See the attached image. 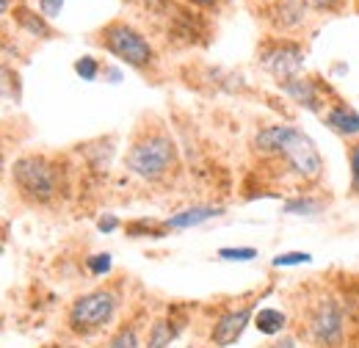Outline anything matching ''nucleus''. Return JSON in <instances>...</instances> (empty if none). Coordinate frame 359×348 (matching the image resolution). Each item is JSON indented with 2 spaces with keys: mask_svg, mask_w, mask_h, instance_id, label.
<instances>
[{
  "mask_svg": "<svg viewBox=\"0 0 359 348\" xmlns=\"http://www.w3.org/2000/svg\"><path fill=\"white\" fill-rule=\"evenodd\" d=\"M11 180H14L17 191L34 205L53 202L58 196V188H61V172L45 155H22V158H17L11 163Z\"/></svg>",
  "mask_w": 359,
  "mask_h": 348,
  "instance_id": "f03ea898",
  "label": "nucleus"
},
{
  "mask_svg": "<svg viewBox=\"0 0 359 348\" xmlns=\"http://www.w3.org/2000/svg\"><path fill=\"white\" fill-rule=\"evenodd\" d=\"M119 299L114 290H89L83 296L75 299V304L69 307V329L75 335H94L102 326H108L116 315Z\"/></svg>",
  "mask_w": 359,
  "mask_h": 348,
  "instance_id": "20e7f679",
  "label": "nucleus"
},
{
  "mask_svg": "<svg viewBox=\"0 0 359 348\" xmlns=\"http://www.w3.org/2000/svg\"><path fill=\"white\" fill-rule=\"evenodd\" d=\"M61 6H64V0H39V11L45 17H55L61 11Z\"/></svg>",
  "mask_w": 359,
  "mask_h": 348,
  "instance_id": "5701e85b",
  "label": "nucleus"
},
{
  "mask_svg": "<svg viewBox=\"0 0 359 348\" xmlns=\"http://www.w3.org/2000/svg\"><path fill=\"white\" fill-rule=\"evenodd\" d=\"M128 232H130V235H138V232H149V235H155V238H161V229H152V227H149V224H147V221H138V224H130V227H128Z\"/></svg>",
  "mask_w": 359,
  "mask_h": 348,
  "instance_id": "b1692460",
  "label": "nucleus"
},
{
  "mask_svg": "<svg viewBox=\"0 0 359 348\" xmlns=\"http://www.w3.org/2000/svg\"><path fill=\"white\" fill-rule=\"evenodd\" d=\"M180 335V326L172 321H158L149 326V335H147V348H169L175 343V337Z\"/></svg>",
  "mask_w": 359,
  "mask_h": 348,
  "instance_id": "ddd939ff",
  "label": "nucleus"
},
{
  "mask_svg": "<svg viewBox=\"0 0 359 348\" xmlns=\"http://www.w3.org/2000/svg\"><path fill=\"white\" fill-rule=\"evenodd\" d=\"M219 257L222 260H255L257 257V249L252 246H238V249H219Z\"/></svg>",
  "mask_w": 359,
  "mask_h": 348,
  "instance_id": "412c9836",
  "label": "nucleus"
},
{
  "mask_svg": "<svg viewBox=\"0 0 359 348\" xmlns=\"http://www.w3.org/2000/svg\"><path fill=\"white\" fill-rule=\"evenodd\" d=\"M188 3H194V6H199V8H216L222 0H188Z\"/></svg>",
  "mask_w": 359,
  "mask_h": 348,
  "instance_id": "cd10ccee",
  "label": "nucleus"
},
{
  "mask_svg": "<svg viewBox=\"0 0 359 348\" xmlns=\"http://www.w3.org/2000/svg\"><path fill=\"white\" fill-rule=\"evenodd\" d=\"M222 213H224V208L196 205V208H185V210H180V213H175V216H169L166 221H163V227H166V229H188V227H199V224L222 216Z\"/></svg>",
  "mask_w": 359,
  "mask_h": 348,
  "instance_id": "1a4fd4ad",
  "label": "nucleus"
},
{
  "mask_svg": "<svg viewBox=\"0 0 359 348\" xmlns=\"http://www.w3.org/2000/svg\"><path fill=\"white\" fill-rule=\"evenodd\" d=\"M307 6L320 8V11H334V8L340 6V0H307Z\"/></svg>",
  "mask_w": 359,
  "mask_h": 348,
  "instance_id": "393cba45",
  "label": "nucleus"
},
{
  "mask_svg": "<svg viewBox=\"0 0 359 348\" xmlns=\"http://www.w3.org/2000/svg\"><path fill=\"white\" fill-rule=\"evenodd\" d=\"M108 348H141L135 326H122V329H119V332H116V335L111 337Z\"/></svg>",
  "mask_w": 359,
  "mask_h": 348,
  "instance_id": "f3484780",
  "label": "nucleus"
},
{
  "mask_svg": "<svg viewBox=\"0 0 359 348\" xmlns=\"http://www.w3.org/2000/svg\"><path fill=\"white\" fill-rule=\"evenodd\" d=\"M326 125L340 135H359V114L348 105H334L326 114Z\"/></svg>",
  "mask_w": 359,
  "mask_h": 348,
  "instance_id": "9b49d317",
  "label": "nucleus"
},
{
  "mask_svg": "<svg viewBox=\"0 0 359 348\" xmlns=\"http://www.w3.org/2000/svg\"><path fill=\"white\" fill-rule=\"evenodd\" d=\"M260 64H263L266 72H271L273 78H279L285 83V81H290V78H296L302 72V67H304V50L296 42H276L263 50Z\"/></svg>",
  "mask_w": 359,
  "mask_h": 348,
  "instance_id": "0eeeda50",
  "label": "nucleus"
},
{
  "mask_svg": "<svg viewBox=\"0 0 359 348\" xmlns=\"http://www.w3.org/2000/svg\"><path fill=\"white\" fill-rule=\"evenodd\" d=\"M255 149L260 155H282L285 163L304 180H315L323 169V161L310 135L296 130L293 125H273L260 130L255 135Z\"/></svg>",
  "mask_w": 359,
  "mask_h": 348,
  "instance_id": "f257e3e1",
  "label": "nucleus"
},
{
  "mask_svg": "<svg viewBox=\"0 0 359 348\" xmlns=\"http://www.w3.org/2000/svg\"><path fill=\"white\" fill-rule=\"evenodd\" d=\"M45 348H72V346H45Z\"/></svg>",
  "mask_w": 359,
  "mask_h": 348,
  "instance_id": "c85d7f7f",
  "label": "nucleus"
},
{
  "mask_svg": "<svg viewBox=\"0 0 359 348\" xmlns=\"http://www.w3.org/2000/svg\"><path fill=\"white\" fill-rule=\"evenodd\" d=\"M304 3L307 0H279L273 8V22L279 28H296L304 22Z\"/></svg>",
  "mask_w": 359,
  "mask_h": 348,
  "instance_id": "f8f14e48",
  "label": "nucleus"
},
{
  "mask_svg": "<svg viewBox=\"0 0 359 348\" xmlns=\"http://www.w3.org/2000/svg\"><path fill=\"white\" fill-rule=\"evenodd\" d=\"M282 91H285L293 102L304 105L307 111H320V94H318V88H315L313 81H307V78H290V81L282 83Z\"/></svg>",
  "mask_w": 359,
  "mask_h": 348,
  "instance_id": "9d476101",
  "label": "nucleus"
},
{
  "mask_svg": "<svg viewBox=\"0 0 359 348\" xmlns=\"http://www.w3.org/2000/svg\"><path fill=\"white\" fill-rule=\"evenodd\" d=\"M17 14V22L31 34V36H39V39H47L53 31L47 28L45 22V14H34V11H28V8H17L14 11Z\"/></svg>",
  "mask_w": 359,
  "mask_h": 348,
  "instance_id": "2eb2a0df",
  "label": "nucleus"
},
{
  "mask_svg": "<svg viewBox=\"0 0 359 348\" xmlns=\"http://www.w3.org/2000/svg\"><path fill=\"white\" fill-rule=\"evenodd\" d=\"M100 44H102L111 55H116L119 61L130 64L135 69H144V67H149V64L155 61L152 44L147 42L133 25L119 22V20H116V22H108V25L100 31Z\"/></svg>",
  "mask_w": 359,
  "mask_h": 348,
  "instance_id": "39448f33",
  "label": "nucleus"
},
{
  "mask_svg": "<svg viewBox=\"0 0 359 348\" xmlns=\"http://www.w3.org/2000/svg\"><path fill=\"white\" fill-rule=\"evenodd\" d=\"M86 268H89L94 276L108 274V271H111V255H108V252H102V255H91L89 260H86Z\"/></svg>",
  "mask_w": 359,
  "mask_h": 348,
  "instance_id": "aec40b11",
  "label": "nucleus"
},
{
  "mask_svg": "<svg viewBox=\"0 0 359 348\" xmlns=\"http://www.w3.org/2000/svg\"><path fill=\"white\" fill-rule=\"evenodd\" d=\"M255 326H257V332H263V335H279V332L285 329V315H282L279 309H273V307H263V309H257V315H255Z\"/></svg>",
  "mask_w": 359,
  "mask_h": 348,
  "instance_id": "4468645a",
  "label": "nucleus"
},
{
  "mask_svg": "<svg viewBox=\"0 0 359 348\" xmlns=\"http://www.w3.org/2000/svg\"><path fill=\"white\" fill-rule=\"evenodd\" d=\"M249 321H252V307H241V309H232V312H226L219 318V323L213 326V343L219 348H226L232 346L241 335H243V329L249 326Z\"/></svg>",
  "mask_w": 359,
  "mask_h": 348,
  "instance_id": "6e6552de",
  "label": "nucleus"
},
{
  "mask_svg": "<svg viewBox=\"0 0 359 348\" xmlns=\"http://www.w3.org/2000/svg\"><path fill=\"white\" fill-rule=\"evenodd\" d=\"M97 227H100L102 232H114V229L119 227V221H116L114 216H105V218H100V224H97Z\"/></svg>",
  "mask_w": 359,
  "mask_h": 348,
  "instance_id": "a878e982",
  "label": "nucleus"
},
{
  "mask_svg": "<svg viewBox=\"0 0 359 348\" xmlns=\"http://www.w3.org/2000/svg\"><path fill=\"white\" fill-rule=\"evenodd\" d=\"M348 161H351V188L359 194V141L351 144L348 149Z\"/></svg>",
  "mask_w": 359,
  "mask_h": 348,
  "instance_id": "4be33fe9",
  "label": "nucleus"
},
{
  "mask_svg": "<svg viewBox=\"0 0 359 348\" xmlns=\"http://www.w3.org/2000/svg\"><path fill=\"white\" fill-rule=\"evenodd\" d=\"M125 163L135 177L155 182L177 166V147L166 133H149L128 149Z\"/></svg>",
  "mask_w": 359,
  "mask_h": 348,
  "instance_id": "7ed1b4c3",
  "label": "nucleus"
},
{
  "mask_svg": "<svg viewBox=\"0 0 359 348\" xmlns=\"http://www.w3.org/2000/svg\"><path fill=\"white\" fill-rule=\"evenodd\" d=\"M141 6H147V8H152V11H158V8H166L172 0H138Z\"/></svg>",
  "mask_w": 359,
  "mask_h": 348,
  "instance_id": "bb28decb",
  "label": "nucleus"
},
{
  "mask_svg": "<svg viewBox=\"0 0 359 348\" xmlns=\"http://www.w3.org/2000/svg\"><path fill=\"white\" fill-rule=\"evenodd\" d=\"M307 332L315 346L334 348L343 340V309L334 299H320L310 312Z\"/></svg>",
  "mask_w": 359,
  "mask_h": 348,
  "instance_id": "423d86ee",
  "label": "nucleus"
},
{
  "mask_svg": "<svg viewBox=\"0 0 359 348\" xmlns=\"http://www.w3.org/2000/svg\"><path fill=\"white\" fill-rule=\"evenodd\" d=\"M313 260L310 252H285V255H276L273 257V265L276 268H290V265H304V262Z\"/></svg>",
  "mask_w": 359,
  "mask_h": 348,
  "instance_id": "a211bd4d",
  "label": "nucleus"
},
{
  "mask_svg": "<svg viewBox=\"0 0 359 348\" xmlns=\"http://www.w3.org/2000/svg\"><path fill=\"white\" fill-rule=\"evenodd\" d=\"M323 210V202L318 199H290L285 202V213H302V216H315Z\"/></svg>",
  "mask_w": 359,
  "mask_h": 348,
  "instance_id": "dca6fc26",
  "label": "nucleus"
},
{
  "mask_svg": "<svg viewBox=\"0 0 359 348\" xmlns=\"http://www.w3.org/2000/svg\"><path fill=\"white\" fill-rule=\"evenodd\" d=\"M75 72H78L83 81H94V78H97V72H100V64H97L91 55H83V58H78V61H75Z\"/></svg>",
  "mask_w": 359,
  "mask_h": 348,
  "instance_id": "6ab92c4d",
  "label": "nucleus"
}]
</instances>
